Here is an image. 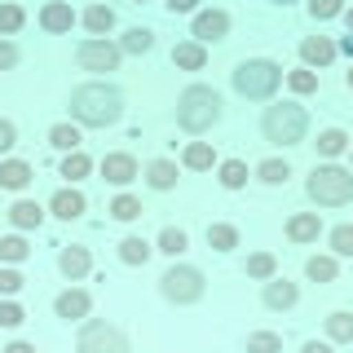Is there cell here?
Masks as SVG:
<instances>
[{"mask_svg":"<svg viewBox=\"0 0 353 353\" xmlns=\"http://www.w3.org/2000/svg\"><path fill=\"white\" fill-rule=\"evenodd\" d=\"M66 106H71V119L80 128H110L124 119V88L106 80H84L71 88Z\"/></svg>","mask_w":353,"mask_h":353,"instance_id":"6da1fadb","label":"cell"},{"mask_svg":"<svg viewBox=\"0 0 353 353\" xmlns=\"http://www.w3.org/2000/svg\"><path fill=\"white\" fill-rule=\"evenodd\" d=\"M221 115H225V102H221V93L212 84H185L181 93H176V128L190 132V137H203V132H212L221 124Z\"/></svg>","mask_w":353,"mask_h":353,"instance_id":"7a4b0ae2","label":"cell"},{"mask_svg":"<svg viewBox=\"0 0 353 353\" xmlns=\"http://www.w3.org/2000/svg\"><path fill=\"white\" fill-rule=\"evenodd\" d=\"M283 66L274 58H243L234 71H230V84H234L239 97H248V102H274V93L283 88Z\"/></svg>","mask_w":353,"mask_h":353,"instance_id":"3957f363","label":"cell"},{"mask_svg":"<svg viewBox=\"0 0 353 353\" xmlns=\"http://www.w3.org/2000/svg\"><path fill=\"white\" fill-rule=\"evenodd\" d=\"M261 137L270 146H301L309 137V110L301 102H270L261 110Z\"/></svg>","mask_w":353,"mask_h":353,"instance_id":"277c9868","label":"cell"},{"mask_svg":"<svg viewBox=\"0 0 353 353\" xmlns=\"http://www.w3.org/2000/svg\"><path fill=\"white\" fill-rule=\"evenodd\" d=\"M305 194L314 199L318 208H349L353 203V168L345 163H314V172H309L305 181Z\"/></svg>","mask_w":353,"mask_h":353,"instance_id":"5b68a950","label":"cell"},{"mask_svg":"<svg viewBox=\"0 0 353 353\" xmlns=\"http://www.w3.org/2000/svg\"><path fill=\"white\" fill-rule=\"evenodd\" d=\"M203 292H208V283L199 265H168L159 279V296L168 305H194V301H203Z\"/></svg>","mask_w":353,"mask_h":353,"instance_id":"8992f818","label":"cell"},{"mask_svg":"<svg viewBox=\"0 0 353 353\" xmlns=\"http://www.w3.org/2000/svg\"><path fill=\"white\" fill-rule=\"evenodd\" d=\"M75 353H128V336L102 318H84L75 331Z\"/></svg>","mask_w":353,"mask_h":353,"instance_id":"52a82bcc","label":"cell"},{"mask_svg":"<svg viewBox=\"0 0 353 353\" xmlns=\"http://www.w3.org/2000/svg\"><path fill=\"white\" fill-rule=\"evenodd\" d=\"M75 62H80V71H119V62H124V49H119L115 40L106 36H88L75 44Z\"/></svg>","mask_w":353,"mask_h":353,"instance_id":"ba28073f","label":"cell"},{"mask_svg":"<svg viewBox=\"0 0 353 353\" xmlns=\"http://www.w3.org/2000/svg\"><path fill=\"white\" fill-rule=\"evenodd\" d=\"M230 36V9H199L190 18V40L199 44H216Z\"/></svg>","mask_w":353,"mask_h":353,"instance_id":"9c48e42d","label":"cell"},{"mask_svg":"<svg viewBox=\"0 0 353 353\" xmlns=\"http://www.w3.org/2000/svg\"><path fill=\"white\" fill-rule=\"evenodd\" d=\"M88 309H93V296H88L84 287H66V292L53 296V314H58L62 323H75V327H80L84 318H88Z\"/></svg>","mask_w":353,"mask_h":353,"instance_id":"30bf717a","label":"cell"},{"mask_svg":"<svg viewBox=\"0 0 353 353\" xmlns=\"http://www.w3.org/2000/svg\"><path fill=\"white\" fill-rule=\"evenodd\" d=\"M102 176H106L110 185H119V190H128V185L141 176V163L132 159L128 150H110L106 159H102Z\"/></svg>","mask_w":353,"mask_h":353,"instance_id":"8fae6325","label":"cell"},{"mask_svg":"<svg viewBox=\"0 0 353 353\" xmlns=\"http://www.w3.org/2000/svg\"><path fill=\"white\" fill-rule=\"evenodd\" d=\"M88 270H93V252L80 248V243H66V248L58 252V274L66 283H80L88 279Z\"/></svg>","mask_w":353,"mask_h":353,"instance_id":"7c38bea8","label":"cell"},{"mask_svg":"<svg viewBox=\"0 0 353 353\" xmlns=\"http://www.w3.org/2000/svg\"><path fill=\"white\" fill-rule=\"evenodd\" d=\"M296 301H301V287H296L292 279H279V274H274V279L261 287V305L274 309V314H283V309H296Z\"/></svg>","mask_w":353,"mask_h":353,"instance_id":"4fadbf2b","label":"cell"},{"mask_svg":"<svg viewBox=\"0 0 353 353\" xmlns=\"http://www.w3.org/2000/svg\"><path fill=\"white\" fill-rule=\"evenodd\" d=\"M49 212L58 221H80L88 212V199L75 190V185H58V190L49 194Z\"/></svg>","mask_w":353,"mask_h":353,"instance_id":"5bb4252c","label":"cell"},{"mask_svg":"<svg viewBox=\"0 0 353 353\" xmlns=\"http://www.w3.org/2000/svg\"><path fill=\"white\" fill-rule=\"evenodd\" d=\"M36 18H40V27L49 31V36H66V31L80 22V18H75V9H71V0H49V5H40Z\"/></svg>","mask_w":353,"mask_h":353,"instance_id":"9a60e30c","label":"cell"},{"mask_svg":"<svg viewBox=\"0 0 353 353\" xmlns=\"http://www.w3.org/2000/svg\"><path fill=\"white\" fill-rule=\"evenodd\" d=\"M336 58H340V49H336L331 36H305L301 40V62L309 66V71H323V66H331Z\"/></svg>","mask_w":353,"mask_h":353,"instance_id":"2e32d148","label":"cell"},{"mask_svg":"<svg viewBox=\"0 0 353 353\" xmlns=\"http://www.w3.org/2000/svg\"><path fill=\"white\" fill-rule=\"evenodd\" d=\"M283 234L292 239V243H318L327 234V225H323V216L318 212H292L287 216V225H283Z\"/></svg>","mask_w":353,"mask_h":353,"instance_id":"e0dca14e","label":"cell"},{"mask_svg":"<svg viewBox=\"0 0 353 353\" xmlns=\"http://www.w3.org/2000/svg\"><path fill=\"white\" fill-rule=\"evenodd\" d=\"M172 66H176V71H203V66H208V44L176 40L172 44Z\"/></svg>","mask_w":353,"mask_h":353,"instance_id":"ac0fdd59","label":"cell"},{"mask_svg":"<svg viewBox=\"0 0 353 353\" xmlns=\"http://www.w3.org/2000/svg\"><path fill=\"white\" fill-rule=\"evenodd\" d=\"M176 159H168V154H159V159H150L146 168H141V176H146V185L150 190H172L176 185Z\"/></svg>","mask_w":353,"mask_h":353,"instance_id":"d6986e66","label":"cell"},{"mask_svg":"<svg viewBox=\"0 0 353 353\" xmlns=\"http://www.w3.org/2000/svg\"><path fill=\"white\" fill-rule=\"evenodd\" d=\"M31 176H36V168H31L27 159H0V190H27Z\"/></svg>","mask_w":353,"mask_h":353,"instance_id":"ffe728a7","label":"cell"},{"mask_svg":"<svg viewBox=\"0 0 353 353\" xmlns=\"http://www.w3.org/2000/svg\"><path fill=\"white\" fill-rule=\"evenodd\" d=\"M349 146H353V141H349V132H345V128H336V124L323 128V132H318V141H314V150H318V159H323V163L340 159V154H345Z\"/></svg>","mask_w":353,"mask_h":353,"instance_id":"44dd1931","label":"cell"},{"mask_svg":"<svg viewBox=\"0 0 353 353\" xmlns=\"http://www.w3.org/2000/svg\"><path fill=\"white\" fill-rule=\"evenodd\" d=\"M216 150H212V141H185V150H181V168H190V172H208V168H216Z\"/></svg>","mask_w":353,"mask_h":353,"instance_id":"7402d4cb","label":"cell"},{"mask_svg":"<svg viewBox=\"0 0 353 353\" xmlns=\"http://www.w3.org/2000/svg\"><path fill=\"white\" fill-rule=\"evenodd\" d=\"M9 225L14 230H40L44 225V208L36 199H18V203L9 208Z\"/></svg>","mask_w":353,"mask_h":353,"instance_id":"603a6c76","label":"cell"},{"mask_svg":"<svg viewBox=\"0 0 353 353\" xmlns=\"http://www.w3.org/2000/svg\"><path fill=\"white\" fill-rule=\"evenodd\" d=\"M323 336L331 345H353V314L349 309H336V314L323 318Z\"/></svg>","mask_w":353,"mask_h":353,"instance_id":"cb8c5ba5","label":"cell"},{"mask_svg":"<svg viewBox=\"0 0 353 353\" xmlns=\"http://www.w3.org/2000/svg\"><path fill=\"white\" fill-rule=\"evenodd\" d=\"M80 124H75V119H62V124H53L49 128V146L53 150H62V154H71V150H80Z\"/></svg>","mask_w":353,"mask_h":353,"instance_id":"d4e9b609","label":"cell"},{"mask_svg":"<svg viewBox=\"0 0 353 353\" xmlns=\"http://www.w3.org/2000/svg\"><path fill=\"white\" fill-rule=\"evenodd\" d=\"M80 22H84L88 36H106V31L115 27V9H110V5H88L80 14Z\"/></svg>","mask_w":353,"mask_h":353,"instance_id":"484cf974","label":"cell"},{"mask_svg":"<svg viewBox=\"0 0 353 353\" xmlns=\"http://www.w3.org/2000/svg\"><path fill=\"white\" fill-rule=\"evenodd\" d=\"M243 274L256 279V283H270L274 274H279V256H274V252H252L248 265H243Z\"/></svg>","mask_w":353,"mask_h":353,"instance_id":"4316f807","label":"cell"},{"mask_svg":"<svg viewBox=\"0 0 353 353\" xmlns=\"http://www.w3.org/2000/svg\"><path fill=\"white\" fill-rule=\"evenodd\" d=\"M208 248H212V252H234L239 248V225H230V221H212V225H208Z\"/></svg>","mask_w":353,"mask_h":353,"instance_id":"83f0119b","label":"cell"},{"mask_svg":"<svg viewBox=\"0 0 353 353\" xmlns=\"http://www.w3.org/2000/svg\"><path fill=\"white\" fill-rule=\"evenodd\" d=\"M93 172V159H88L84 150H71V154H62V163H58V176H66V181H84V176Z\"/></svg>","mask_w":353,"mask_h":353,"instance_id":"f1b7e54d","label":"cell"},{"mask_svg":"<svg viewBox=\"0 0 353 353\" xmlns=\"http://www.w3.org/2000/svg\"><path fill=\"white\" fill-rule=\"evenodd\" d=\"M154 256V243H146L141 234H128L124 243H119V261L124 265H146Z\"/></svg>","mask_w":353,"mask_h":353,"instance_id":"f546056e","label":"cell"},{"mask_svg":"<svg viewBox=\"0 0 353 353\" xmlns=\"http://www.w3.org/2000/svg\"><path fill=\"white\" fill-rule=\"evenodd\" d=\"M305 279H314V283H336V279H340V256H309V261H305Z\"/></svg>","mask_w":353,"mask_h":353,"instance_id":"4dcf8cb0","label":"cell"},{"mask_svg":"<svg viewBox=\"0 0 353 353\" xmlns=\"http://www.w3.org/2000/svg\"><path fill=\"white\" fill-rule=\"evenodd\" d=\"M185 248H190V239H185L181 225H163L159 239H154V252H163V256H181Z\"/></svg>","mask_w":353,"mask_h":353,"instance_id":"1f68e13d","label":"cell"},{"mask_svg":"<svg viewBox=\"0 0 353 353\" xmlns=\"http://www.w3.org/2000/svg\"><path fill=\"white\" fill-rule=\"evenodd\" d=\"M216 181L225 185V190H243V185H248V163L243 159H221L216 163Z\"/></svg>","mask_w":353,"mask_h":353,"instance_id":"d6a6232c","label":"cell"},{"mask_svg":"<svg viewBox=\"0 0 353 353\" xmlns=\"http://www.w3.org/2000/svg\"><path fill=\"white\" fill-rule=\"evenodd\" d=\"M287 176H292V163L279 159V154H270V159L256 163V181H265V185H283Z\"/></svg>","mask_w":353,"mask_h":353,"instance_id":"836d02e7","label":"cell"},{"mask_svg":"<svg viewBox=\"0 0 353 353\" xmlns=\"http://www.w3.org/2000/svg\"><path fill=\"white\" fill-rule=\"evenodd\" d=\"M27 256H31V248L22 239V230L18 234H0V265H22Z\"/></svg>","mask_w":353,"mask_h":353,"instance_id":"e575fe53","label":"cell"},{"mask_svg":"<svg viewBox=\"0 0 353 353\" xmlns=\"http://www.w3.org/2000/svg\"><path fill=\"white\" fill-rule=\"evenodd\" d=\"M27 27V9L18 5V0H5V5H0V36H18V31Z\"/></svg>","mask_w":353,"mask_h":353,"instance_id":"d590c367","label":"cell"},{"mask_svg":"<svg viewBox=\"0 0 353 353\" xmlns=\"http://www.w3.org/2000/svg\"><path fill=\"white\" fill-rule=\"evenodd\" d=\"M119 49L124 53H150L154 49V31L150 27H128L124 36H119Z\"/></svg>","mask_w":353,"mask_h":353,"instance_id":"8d00e7d4","label":"cell"},{"mask_svg":"<svg viewBox=\"0 0 353 353\" xmlns=\"http://www.w3.org/2000/svg\"><path fill=\"white\" fill-rule=\"evenodd\" d=\"M115 221H137L141 216V199L137 194H128V190H119L115 199H110V208H106Z\"/></svg>","mask_w":353,"mask_h":353,"instance_id":"74e56055","label":"cell"},{"mask_svg":"<svg viewBox=\"0 0 353 353\" xmlns=\"http://www.w3.org/2000/svg\"><path fill=\"white\" fill-rule=\"evenodd\" d=\"M327 248H331V256H353V225H331Z\"/></svg>","mask_w":353,"mask_h":353,"instance_id":"f35d334b","label":"cell"},{"mask_svg":"<svg viewBox=\"0 0 353 353\" xmlns=\"http://www.w3.org/2000/svg\"><path fill=\"white\" fill-rule=\"evenodd\" d=\"M243 349H248V353H283V336H279V331H252Z\"/></svg>","mask_w":353,"mask_h":353,"instance_id":"ab89813d","label":"cell"},{"mask_svg":"<svg viewBox=\"0 0 353 353\" xmlns=\"http://www.w3.org/2000/svg\"><path fill=\"white\" fill-rule=\"evenodd\" d=\"M287 88H292L296 97L318 93V71H309V66H301V71H287Z\"/></svg>","mask_w":353,"mask_h":353,"instance_id":"60d3db41","label":"cell"},{"mask_svg":"<svg viewBox=\"0 0 353 353\" xmlns=\"http://www.w3.org/2000/svg\"><path fill=\"white\" fill-rule=\"evenodd\" d=\"M305 9H309V18H314V22H327V18L345 14V0H305Z\"/></svg>","mask_w":353,"mask_h":353,"instance_id":"b9f144b4","label":"cell"},{"mask_svg":"<svg viewBox=\"0 0 353 353\" xmlns=\"http://www.w3.org/2000/svg\"><path fill=\"white\" fill-rule=\"evenodd\" d=\"M22 323H27L22 305L14 301V296H0V327H5V331H14V327H22Z\"/></svg>","mask_w":353,"mask_h":353,"instance_id":"7bdbcfd3","label":"cell"},{"mask_svg":"<svg viewBox=\"0 0 353 353\" xmlns=\"http://www.w3.org/2000/svg\"><path fill=\"white\" fill-rule=\"evenodd\" d=\"M22 274H18V265H0V296H18L22 292Z\"/></svg>","mask_w":353,"mask_h":353,"instance_id":"ee69618b","label":"cell"},{"mask_svg":"<svg viewBox=\"0 0 353 353\" xmlns=\"http://www.w3.org/2000/svg\"><path fill=\"white\" fill-rule=\"evenodd\" d=\"M18 62H22V49H18L14 40H5V36H0V71H14Z\"/></svg>","mask_w":353,"mask_h":353,"instance_id":"f6af8a7d","label":"cell"},{"mask_svg":"<svg viewBox=\"0 0 353 353\" xmlns=\"http://www.w3.org/2000/svg\"><path fill=\"white\" fill-rule=\"evenodd\" d=\"M18 146V128H14V119H0V159H5L9 150Z\"/></svg>","mask_w":353,"mask_h":353,"instance_id":"bcb514c9","label":"cell"},{"mask_svg":"<svg viewBox=\"0 0 353 353\" xmlns=\"http://www.w3.org/2000/svg\"><path fill=\"white\" fill-rule=\"evenodd\" d=\"M163 9H168V14H199V0H163Z\"/></svg>","mask_w":353,"mask_h":353,"instance_id":"7dc6e473","label":"cell"},{"mask_svg":"<svg viewBox=\"0 0 353 353\" xmlns=\"http://www.w3.org/2000/svg\"><path fill=\"white\" fill-rule=\"evenodd\" d=\"M301 353H336V345H331V340H305Z\"/></svg>","mask_w":353,"mask_h":353,"instance_id":"c3c4849f","label":"cell"},{"mask_svg":"<svg viewBox=\"0 0 353 353\" xmlns=\"http://www.w3.org/2000/svg\"><path fill=\"white\" fill-rule=\"evenodd\" d=\"M0 353H36V345H27V340H9Z\"/></svg>","mask_w":353,"mask_h":353,"instance_id":"681fc988","label":"cell"},{"mask_svg":"<svg viewBox=\"0 0 353 353\" xmlns=\"http://www.w3.org/2000/svg\"><path fill=\"white\" fill-rule=\"evenodd\" d=\"M336 49L345 53V58H353V31H349V36H340V40H336Z\"/></svg>","mask_w":353,"mask_h":353,"instance_id":"f907efd6","label":"cell"},{"mask_svg":"<svg viewBox=\"0 0 353 353\" xmlns=\"http://www.w3.org/2000/svg\"><path fill=\"white\" fill-rule=\"evenodd\" d=\"M345 27H349V31H353V5H349V9H345Z\"/></svg>","mask_w":353,"mask_h":353,"instance_id":"816d5d0a","label":"cell"},{"mask_svg":"<svg viewBox=\"0 0 353 353\" xmlns=\"http://www.w3.org/2000/svg\"><path fill=\"white\" fill-rule=\"evenodd\" d=\"M345 84H349V88H353V66H349V71H345Z\"/></svg>","mask_w":353,"mask_h":353,"instance_id":"f5cc1de1","label":"cell"},{"mask_svg":"<svg viewBox=\"0 0 353 353\" xmlns=\"http://www.w3.org/2000/svg\"><path fill=\"white\" fill-rule=\"evenodd\" d=\"M270 5H292V0H270Z\"/></svg>","mask_w":353,"mask_h":353,"instance_id":"db71d44e","label":"cell"},{"mask_svg":"<svg viewBox=\"0 0 353 353\" xmlns=\"http://www.w3.org/2000/svg\"><path fill=\"white\" fill-rule=\"evenodd\" d=\"M349 163H353V146H349Z\"/></svg>","mask_w":353,"mask_h":353,"instance_id":"11a10c76","label":"cell"},{"mask_svg":"<svg viewBox=\"0 0 353 353\" xmlns=\"http://www.w3.org/2000/svg\"><path fill=\"white\" fill-rule=\"evenodd\" d=\"M132 5H146V0H132Z\"/></svg>","mask_w":353,"mask_h":353,"instance_id":"9f6ffc18","label":"cell"}]
</instances>
